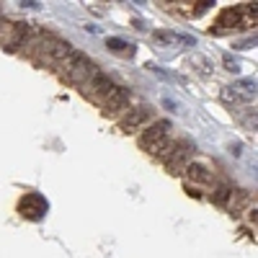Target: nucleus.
I'll list each match as a JSON object with an SVG mask.
<instances>
[{"label": "nucleus", "instance_id": "nucleus-12", "mask_svg": "<svg viewBox=\"0 0 258 258\" xmlns=\"http://www.w3.org/2000/svg\"><path fill=\"white\" fill-rule=\"evenodd\" d=\"M186 173H188L191 181H199V183H207V181H209V173H207V168H204L202 163H191V165H186Z\"/></svg>", "mask_w": 258, "mask_h": 258}, {"label": "nucleus", "instance_id": "nucleus-14", "mask_svg": "<svg viewBox=\"0 0 258 258\" xmlns=\"http://www.w3.org/2000/svg\"><path fill=\"white\" fill-rule=\"evenodd\" d=\"M243 124H245L248 129H253V132H255V109H253V111H248V114L243 116Z\"/></svg>", "mask_w": 258, "mask_h": 258}, {"label": "nucleus", "instance_id": "nucleus-15", "mask_svg": "<svg viewBox=\"0 0 258 258\" xmlns=\"http://www.w3.org/2000/svg\"><path fill=\"white\" fill-rule=\"evenodd\" d=\"M225 64H227V70H230V73H238V62H232L230 57H225Z\"/></svg>", "mask_w": 258, "mask_h": 258}, {"label": "nucleus", "instance_id": "nucleus-3", "mask_svg": "<svg viewBox=\"0 0 258 258\" xmlns=\"http://www.w3.org/2000/svg\"><path fill=\"white\" fill-rule=\"evenodd\" d=\"M225 101H232V103H250L255 101V78H243L238 83L227 85L222 91Z\"/></svg>", "mask_w": 258, "mask_h": 258}, {"label": "nucleus", "instance_id": "nucleus-13", "mask_svg": "<svg viewBox=\"0 0 258 258\" xmlns=\"http://www.w3.org/2000/svg\"><path fill=\"white\" fill-rule=\"evenodd\" d=\"M230 194H232V191H230L227 186H220V188H217V194H214V202H217V204H225V199L230 197Z\"/></svg>", "mask_w": 258, "mask_h": 258}, {"label": "nucleus", "instance_id": "nucleus-5", "mask_svg": "<svg viewBox=\"0 0 258 258\" xmlns=\"http://www.w3.org/2000/svg\"><path fill=\"white\" fill-rule=\"evenodd\" d=\"M47 209H49V204L41 194H26L18 204V212L24 214L26 220H41L47 214Z\"/></svg>", "mask_w": 258, "mask_h": 258}, {"label": "nucleus", "instance_id": "nucleus-2", "mask_svg": "<svg viewBox=\"0 0 258 258\" xmlns=\"http://www.w3.org/2000/svg\"><path fill=\"white\" fill-rule=\"evenodd\" d=\"M168 132H170V121L168 119H158L155 124H150L145 132L140 135V147L147 150L153 155H160L168 147Z\"/></svg>", "mask_w": 258, "mask_h": 258}, {"label": "nucleus", "instance_id": "nucleus-7", "mask_svg": "<svg viewBox=\"0 0 258 258\" xmlns=\"http://www.w3.org/2000/svg\"><path fill=\"white\" fill-rule=\"evenodd\" d=\"M129 88H114L111 93H109V98L103 101V114L106 116H114V114H119L121 109H126L129 106Z\"/></svg>", "mask_w": 258, "mask_h": 258}, {"label": "nucleus", "instance_id": "nucleus-9", "mask_svg": "<svg viewBox=\"0 0 258 258\" xmlns=\"http://www.w3.org/2000/svg\"><path fill=\"white\" fill-rule=\"evenodd\" d=\"M153 41L158 47H176V44H188L194 47L197 41H194V36H181L176 31H153Z\"/></svg>", "mask_w": 258, "mask_h": 258}, {"label": "nucleus", "instance_id": "nucleus-11", "mask_svg": "<svg viewBox=\"0 0 258 258\" xmlns=\"http://www.w3.org/2000/svg\"><path fill=\"white\" fill-rule=\"evenodd\" d=\"M106 47H109L111 52H116V54H132V52H135V47L129 44V41L119 39V36H111L109 41H106Z\"/></svg>", "mask_w": 258, "mask_h": 258}, {"label": "nucleus", "instance_id": "nucleus-4", "mask_svg": "<svg viewBox=\"0 0 258 258\" xmlns=\"http://www.w3.org/2000/svg\"><path fill=\"white\" fill-rule=\"evenodd\" d=\"M191 150L194 145L188 140H181L173 145V150H170V155L165 158V168H168V173H181V170L186 168L188 158H191Z\"/></svg>", "mask_w": 258, "mask_h": 258}, {"label": "nucleus", "instance_id": "nucleus-1", "mask_svg": "<svg viewBox=\"0 0 258 258\" xmlns=\"http://www.w3.org/2000/svg\"><path fill=\"white\" fill-rule=\"evenodd\" d=\"M59 68H62L64 75H68V80L75 83V85H88L98 75V68L83 52H78V49H73L68 57H64L59 62Z\"/></svg>", "mask_w": 258, "mask_h": 258}, {"label": "nucleus", "instance_id": "nucleus-10", "mask_svg": "<svg viewBox=\"0 0 258 258\" xmlns=\"http://www.w3.org/2000/svg\"><path fill=\"white\" fill-rule=\"evenodd\" d=\"M240 18H243V11H240V8H227V11H222V16L217 18V29H214V31L238 29V26H240Z\"/></svg>", "mask_w": 258, "mask_h": 258}, {"label": "nucleus", "instance_id": "nucleus-8", "mask_svg": "<svg viewBox=\"0 0 258 258\" xmlns=\"http://www.w3.org/2000/svg\"><path fill=\"white\" fill-rule=\"evenodd\" d=\"M150 114H153V109H147V106H137V109H129V114L121 119V132H135V129H140L147 119H150Z\"/></svg>", "mask_w": 258, "mask_h": 258}, {"label": "nucleus", "instance_id": "nucleus-6", "mask_svg": "<svg viewBox=\"0 0 258 258\" xmlns=\"http://www.w3.org/2000/svg\"><path fill=\"white\" fill-rule=\"evenodd\" d=\"M114 88H116V85L111 83V78L98 73V75H96V78H93L88 85H85V93H88L93 101H106V98H109V93H111Z\"/></svg>", "mask_w": 258, "mask_h": 258}]
</instances>
